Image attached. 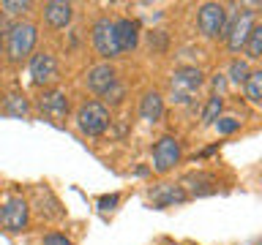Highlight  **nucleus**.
I'll list each match as a JSON object with an SVG mask.
<instances>
[{
	"label": "nucleus",
	"mask_w": 262,
	"mask_h": 245,
	"mask_svg": "<svg viewBox=\"0 0 262 245\" xmlns=\"http://www.w3.org/2000/svg\"><path fill=\"white\" fill-rule=\"evenodd\" d=\"M241 128V120H235V117H219L216 120V131L219 134H235V131Z\"/></svg>",
	"instance_id": "nucleus-23"
},
{
	"label": "nucleus",
	"mask_w": 262,
	"mask_h": 245,
	"mask_svg": "<svg viewBox=\"0 0 262 245\" xmlns=\"http://www.w3.org/2000/svg\"><path fill=\"white\" fill-rule=\"evenodd\" d=\"M28 101H25V95H19V93H8L6 98H3V112L6 114H14V117H25L28 114Z\"/></svg>",
	"instance_id": "nucleus-17"
},
{
	"label": "nucleus",
	"mask_w": 262,
	"mask_h": 245,
	"mask_svg": "<svg viewBox=\"0 0 262 245\" xmlns=\"http://www.w3.org/2000/svg\"><path fill=\"white\" fill-rule=\"evenodd\" d=\"M110 112H106V106L104 104H98V101H88V104H82L79 106V112H77V126L82 134H88V136H101L106 128H110Z\"/></svg>",
	"instance_id": "nucleus-2"
},
{
	"label": "nucleus",
	"mask_w": 262,
	"mask_h": 245,
	"mask_svg": "<svg viewBox=\"0 0 262 245\" xmlns=\"http://www.w3.org/2000/svg\"><path fill=\"white\" fill-rule=\"evenodd\" d=\"M123 95H126V87H123L120 82H115V85L104 93V101H106V104H120Z\"/></svg>",
	"instance_id": "nucleus-24"
},
{
	"label": "nucleus",
	"mask_w": 262,
	"mask_h": 245,
	"mask_svg": "<svg viewBox=\"0 0 262 245\" xmlns=\"http://www.w3.org/2000/svg\"><path fill=\"white\" fill-rule=\"evenodd\" d=\"M88 90L90 93H96V95H104L106 90H110L115 82H118V74H115V68L110 63H101V65H93V68L88 71Z\"/></svg>",
	"instance_id": "nucleus-10"
},
{
	"label": "nucleus",
	"mask_w": 262,
	"mask_h": 245,
	"mask_svg": "<svg viewBox=\"0 0 262 245\" xmlns=\"http://www.w3.org/2000/svg\"><path fill=\"white\" fill-rule=\"evenodd\" d=\"M74 16V6L66 3V0H49V3H44V19L49 28H66V24L71 22Z\"/></svg>",
	"instance_id": "nucleus-14"
},
{
	"label": "nucleus",
	"mask_w": 262,
	"mask_h": 245,
	"mask_svg": "<svg viewBox=\"0 0 262 245\" xmlns=\"http://www.w3.org/2000/svg\"><path fill=\"white\" fill-rule=\"evenodd\" d=\"M246 98L249 101H254V104H259L262 101V71H254L249 79H246Z\"/></svg>",
	"instance_id": "nucleus-18"
},
{
	"label": "nucleus",
	"mask_w": 262,
	"mask_h": 245,
	"mask_svg": "<svg viewBox=\"0 0 262 245\" xmlns=\"http://www.w3.org/2000/svg\"><path fill=\"white\" fill-rule=\"evenodd\" d=\"M30 77H33V85L38 87H49L60 79V65H57L55 55L52 52H38L30 57Z\"/></svg>",
	"instance_id": "nucleus-5"
},
{
	"label": "nucleus",
	"mask_w": 262,
	"mask_h": 245,
	"mask_svg": "<svg viewBox=\"0 0 262 245\" xmlns=\"http://www.w3.org/2000/svg\"><path fill=\"white\" fill-rule=\"evenodd\" d=\"M202 71L200 68H194V65H180V68L172 74V79H169V90H172V101H180V104H186L188 98H191L196 90L202 87Z\"/></svg>",
	"instance_id": "nucleus-3"
},
{
	"label": "nucleus",
	"mask_w": 262,
	"mask_h": 245,
	"mask_svg": "<svg viewBox=\"0 0 262 245\" xmlns=\"http://www.w3.org/2000/svg\"><path fill=\"white\" fill-rule=\"evenodd\" d=\"M139 117L147 122H159L164 117V98L156 90L142 95V101H139Z\"/></svg>",
	"instance_id": "nucleus-16"
},
{
	"label": "nucleus",
	"mask_w": 262,
	"mask_h": 245,
	"mask_svg": "<svg viewBox=\"0 0 262 245\" xmlns=\"http://www.w3.org/2000/svg\"><path fill=\"white\" fill-rule=\"evenodd\" d=\"M196 24H200L202 36H208V38L224 36V28H227V11H224V6H219V3H205V6L200 8Z\"/></svg>",
	"instance_id": "nucleus-7"
},
{
	"label": "nucleus",
	"mask_w": 262,
	"mask_h": 245,
	"mask_svg": "<svg viewBox=\"0 0 262 245\" xmlns=\"http://www.w3.org/2000/svg\"><path fill=\"white\" fill-rule=\"evenodd\" d=\"M115 33H118L120 52H134L139 44V24L134 19H118L115 22Z\"/></svg>",
	"instance_id": "nucleus-15"
},
{
	"label": "nucleus",
	"mask_w": 262,
	"mask_h": 245,
	"mask_svg": "<svg viewBox=\"0 0 262 245\" xmlns=\"http://www.w3.org/2000/svg\"><path fill=\"white\" fill-rule=\"evenodd\" d=\"M213 87H216L219 93H221V90L227 87V79H224V77H216V79H213Z\"/></svg>",
	"instance_id": "nucleus-27"
},
{
	"label": "nucleus",
	"mask_w": 262,
	"mask_h": 245,
	"mask_svg": "<svg viewBox=\"0 0 262 245\" xmlns=\"http://www.w3.org/2000/svg\"><path fill=\"white\" fill-rule=\"evenodd\" d=\"M0 8H3V11L6 14H25V11H28V8H30V3H28V0H3V3H0Z\"/></svg>",
	"instance_id": "nucleus-22"
},
{
	"label": "nucleus",
	"mask_w": 262,
	"mask_h": 245,
	"mask_svg": "<svg viewBox=\"0 0 262 245\" xmlns=\"http://www.w3.org/2000/svg\"><path fill=\"white\" fill-rule=\"evenodd\" d=\"M246 55L249 57H262V24H254V30H251V36L249 41H246Z\"/></svg>",
	"instance_id": "nucleus-19"
},
{
	"label": "nucleus",
	"mask_w": 262,
	"mask_h": 245,
	"mask_svg": "<svg viewBox=\"0 0 262 245\" xmlns=\"http://www.w3.org/2000/svg\"><path fill=\"white\" fill-rule=\"evenodd\" d=\"M251 30H254V11H237V16L224 28L227 46L232 49V52L246 49V41H249Z\"/></svg>",
	"instance_id": "nucleus-6"
},
{
	"label": "nucleus",
	"mask_w": 262,
	"mask_h": 245,
	"mask_svg": "<svg viewBox=\"0 0 262 245\" xmlns=\"http://www.w3.org/2000/svg\"><path fill=\"white\" fill-rule=\"evenodd\" d=\"M0 226L6 232H22L28 226V204L19 196H11L3 207H0Z\"/></svg>",
	"instance_id": "nucleus-8"
},
{
	"label": "nucleus",
	"mask_w": 262,
	"mask_h": 245,
	"mask_svg": "<svg viewBox=\"0 0 262 245\" xmlns=\"http://www.w3.org/2000/svg\"><path fill=\"white\" fill-rule=\"evenodd\" d=\"M41 245H71V240L66 234H57V232H52V234H47L44 237V242Z\"/></svg>",
	"instance_id": "nucleus-25"
},
{
	"label": "nucleus",
	"mask_w": 262,
	"mask_h": 245,
	"mask_svg": "<svg viewBox=\"0 0 262 245\" xmlns=\"http://www.w3.org/2000/svg\"><path fill=\"white\" fill-rule=\"evenodd\" d=\"M38 41V30L33 22H16L8 28V44H6V52L14 63H22L33 57V46Z\"/></svg>",
	"instance_id": "nucleus-1"
},
{
	"label": "nucleus",
	"mask_w": 262,
	"mask_h": 245,
	"mask_svg": "<svg viewBox=\"0 0 262 245\" xmlns=\"http://www.w3.org/2000/svg\"><path fill=\"white\" fill-rule=\"evenodd\" d=\"M183 191L188 196H210V193H216V188H219V180L208 175V172H191V175H186L183 177Z\"/></svg>",
	"instance_id": "nucleus-11"
},
{
	"label": "nucleus",
	"mask_w": 262,
	"mask_h": 245,
	"mask_svg": "<svg viewBox=\"0 0 262 245\" xmlns=\"http://www.w3.org/2000/svg\"><path fill=\"white\" fill-rule=\"evenodd\" d=\"M249 77H251V71H249V65H246V60H232L229 63V79L232 82H243L246 85Z\"/></svg>",
	"instance_id": "nucleus-21"
},
{
	"label": "nucleus",
	"mask_w": 262,
	"mask_h": 245,
	"mask_svg": "<svg viewBox=\"0 0 262 245\" xmlns=\"http://www.w3.org/2000/svg\"><path fill=\"white\" fill-rule=\"evenodd\" d=\"M186 199H188V193L183 191L180 183L178 185L175 183H161L150 191V202L156 204V207H172V204H180Z\"/></svg>",
	"instance_id": "nucleus-13"
},
{
	"label": "nucleus",
	"mask_w": 262,
	"mask_h": 245,
	"mask_svg": "<svg viewBox=\"0 0 262 245\" xmlns=\"http://www.w3.org/2000/svg\"><path fill=\"white\" fill-rule=\"evenodd\" d=\"M38 109L44 114H49V117L60 120L69 114V98H66L63 90H44L38 95Z\"/></svg>",
	"instance_id": "nucleus-12"
},
{
	"label": "nucleus",
	"mask_w": 262,
	"mask_h": 245,
	"mask_svg": "<svg viewBox=\"0 0 262 245\" xmlns=\"http://www.w3.org/2000/svg\"><path fill=\"white\" fill-rule=\"evenodd\" d=\"M93 46L96 52L104 57V60H112V57H120V46H118V33H115V22L110 16H101V19L93 22Z\"/></svg>",
	"instance_id": "nucleus-4"
},
{
	"label": "nucleus",
	"mask_w": 262,
	"mask_h": 245,
	"mask_svg": "<svg viewBox=\"0 0 262 245\" xmlns=\"http://www.w3.org/2000/svg\"><path fill=\"white\" fill-rule=\"evenodd\" d=\"M120 202V196L118 193H112V196H101V199H98V207L101 210H115V204Z\"/></svg>",
	"instance_id": "nucleus-26"
},
{
	"label": "nucleus",
	"mask_w": 262,
	"mask_h": 245,
	"mask_svg": "<svg viewBox=\"0 0 262 245\" xmlns=\"http://www.w3.org/2000/svg\"><path fill=\"white\" fill-rule=\"evenodd\" d=\"M180 161V142L175 136H161L153 147V169L156 172H169Z\"/></svg>",
	"instance_id": "nucleus-9"
},
{
	"label": "nucleus",
	"mask_w": 262,
	"mask_h": 245,
	"mask_svg": "<svg viewBox=\"0 0 262 245\" xmlns=\"http://www.w3.org/2000/svg\"><path fill=\"white\" fill-rule=\"evenodd\" d=\"M221 106H224V101H221V95H213L208 106H205V112H202V122L208 126V122H216L219 117V112H221Z\"/></svg>",
	"instance_id": "nucleus-20"
}]
</instances>
